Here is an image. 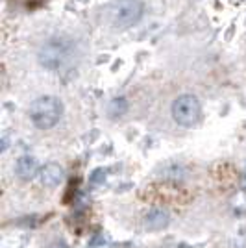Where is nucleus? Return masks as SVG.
Listing matches in <instances>:
<instances>
[{
	"instance_id": "f03ea898",
	"label": "nucleus",
	"mask_w": 246,
	"mask_h": 248,
	"mask_svg": "<svg viewBox=\"0 0 246 248\" xmlns=\"http://www.w3.org/2000/svg\"><path fill=\"white\" fill-rule=\"evenodd\" d=\"M30 121L39 130H52L63 117V104L56 96H39L30 106Z\"/></svg>"
},
{
	"instance_id": "1a4fd4ad",
	"label": "nucleus",
	"mask_w": 246,
	"mask_h": 248,
	"mask_svg": "<svg viewBox=\"0 0 246 248\" xmlns=\"http://www.w3.org/2000/svg\"><path fill=\"white\" fill-rule=\"evenodd\" d=\"M169 248H178V247H169Z\"/></svg>"
},
{
	"instance_id": "20e7f679",
	"label": "nucleus",
	"mask_w": 246,
	"mask_h": 248,
	"mask_svg": "<svg viewBox=\"0 0 246 248\" xmlns=\"http://www.w3.org/2000/svg\"><path fill=\"white\" fill-rule=\"evenodd\" d=\"M170 113L176 124L184 128H193L202 117V104L195 94H180L172 102Z\"/></svg>"
},
{
	"instance_id": "39448f33",
	"label": "nucleus",
	"mask_w": 246,
	"mask_h": 248,
	"mask_svg": "<svg viewBox=\"0 0 246 248\" xmlns=\"http://www.w3.org/2000/svg\"><path fill=\"white\" fill-rule=\"evenodd\" d=\"M39 172H41V169H39V163L35 157H30V155L19 157V161L15 165V174L19 176L22 182H31Z\"/></svg>"
},
{
	"instance_id": "0eeeda50",
	"label": "nucleus",
	"mask_w": 246,
	"mask_h": 248,
	"mask_svg": "<svg viewBox=\"0 0 246 248\" xmlns=\"http://www.w3.org/2000/svg\"><path fill=\"white\" fill-rule=\"evenodd\" d=\"M169 224V213L161 209V207H154V209H150L148 211V215H146V226L152 228V230H159V228H163Z\"/></svg>"
},
{
	"instance_id": "423d86ee",
	"label": "nucleus",
	"mask_w": 246,
	"mask_h": 248,
	"mask_svg": "<svg viewBox=\"0 0 246 248\" xmlns=\"http://www.w3.org/2000/svg\"><path fill=\"white\" fill-rule=\"evenodd\" d=\"M41 184L46 187H56L60 186L63 182V178H65V172H63V169L58 163H48V165H45L41 169Z\"/></svg>"
},
{
	"instance_id": "6e6552de",
	"label": "nucleus",
	"mask_w": 246,
	"mask_h": 248,
	"mask_svg": "<svg viewBox=\"0 0 246 248\" xmlns=\"http://www.w3.org/2000/svg\"><path fill=\"white\" fill-rule=\"evenodd\" d=\"M128 109H130V104L123 96H117V98H113L111 102L108 104V115H109V119H121V117H124V115L128 113Z\"/></svg>"
},
{
	"instance_id": "f257e3e1",
	"label": "nucleus",
	"mask_w": 246,
	"mask_h": 248,
	"mask_svg": "<svg viewBox=\"0 0 246 248\" xmlns=\"http://www.w3.org/2000/svg\"><path fill=\"white\" fill-rule=\"evenodd\" d=\"M74 43L65 37H54L43 45L37 52V62L48 71H58L72 62Z\"/></svg>"
},
{
	"instance_id": "7ed1b4c3",
	"label": "nucleus",
	"mask_w": 246,
	"mask_h": 248,
	"mask_svg": "<svg viewBox=\"0 0 246 248\" xmlns=\"http://www.w3.org/2000/svg\"><path fill=\"white\" fill-rule=\"evenodd\" d=\"M144 4L141 0H117L109 8V19L115 28H132L141 21Z\"/></svg>"
}]
</instances>
